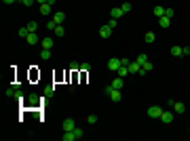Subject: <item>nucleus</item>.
Here are the masks:
<instances>
[{"label":"nucleus","mask_w":190,"mask_h":141,"mask_svg":"<svg viewBox=\"0 0 190 141\" xmlns=\"http://www.w3.org/2000/svg\"><path fill=\"white\" fill-rule=\"evenodd\" d=\"M83 137H84V131L76 126L74 131H66V135H63L61 139L63 141H76V139H83Z\"/></svg>","instance_id":"obj_1"},{"label":"nucleus","mask_w":190,"mask_h":141,"mask_svg":"<svg viewBox=\"0 0 190 141\" xmlns=\"http://www.w3.org/2000/svg\"><path fill=\"white\" fill-rule=\"evenodd\" d=\"M104 93H106L112 101H120V97H123V93H120L119 89H112V84H106V86H104Z\"/></svg>","instance_id":"obj_2"},{"label":"nucleus","mask_w":190,"mask_h":141,"mask_svg":"<svg viewBox=\"0 0 190 141\" xmlns=\"http://www.w3.org/2000/svg\"><path fill=\"white\" fill-rule=\"evenodd\" d=\"M161 114H163V107L161 106H150L148 107V116L150 118H161Z\"/></svg>","instance_id":"obj_3"},{"label":"nucleus","mask_w":190,"mask_h":141,"mask_svg":"<svg viewBox=\"0 0 190 141\" xmlns=\"http://www.w3.org/2000/svg\"><path fill=\"white\" fill-rule=\"evenodd\" d=\"M123 65L120 63V59L119 57H112V59H108V70H112V72H119V68Z\"/></svg>","instance_id":"obj_4"},{"label":"nucleus","mask_w":190,"mask_h":141,"mask_svg":"<svg viewBox=\"0 0 190 141\" xmlns=\"http://www.w3.org/2000/svg\"><path fill=\"white\" fill-rule=\"evenodd\" d=\"M55 25H61L63 21H66V13L63 11H57V13H53V19H51Z\"/></svg>","instance_id":"obj_5"},{"label":"nucleus","mask_w":190,"mask_h":141,"mask_svg":"<svg viewBox=\"0 0 190 141\" xmlns=\"http://www.w3.org/2000/svg\"><path fill=\"white\" fill-rule=\"evenodd\" d=\"M61 126H63V133H66V131H74L76 129V122H74V118H66Z\"/></svg>","instance_id":"obj_6"},{"label":"nucleus","mask_w":190,"mask_h":141,"mask_svg":"<svg viewBox=\"0 0 190 141\" xmlns=\"http://www.w3.org/2000/svg\"><path fill=\"white\" fill-rule=\"evenodd\" d=\"M161 120H163L165 124H171V122H173V112H169V110H163V114H161Z\"/></svg>","instance_id":"obj_7"},{"label":"nucleus","mask_w":190,"mask_h":141,"mask_svg":"<svg viewBox=\"0 0 190 141\" xmlns=\"http://www.w3.org/2000/svg\"><path fill=\"white\" fill-rule=\"evenodd\" d=\"M110 36H112V27H110V25H101V27H99V38H110Z\"/></svg>","instance_id":"obj_8"},{"label":"nucleus","mask_w":190,"mask_h":141,"mask_svg":"<svg viewBox=\"0 0 190 141\" xmlns=\"http://www.w3.org/2000/svg\"><path fill=\"white\" fill-rule=\"evenodd\" d=\"M152 68H154V65H152V61H150V59H148V61H146V63H144L142 68H140V72H137V74H140V76H144V74H148V72L152 70Z\"/></svg>","instance_id":"obj_9"},{"label":"nucleus","mask_w":190,"mask_h":141,"mask_svg":"<svg viewBox=\"0 0 190 141\" xmlns=\"http://www.w3.org/2000/svg\"><path fill=\"white\" fill-rule=\"evenodd\" d=\"M158 25H161L163 30H167V27L171 25V17H167V15H163V17H158Z\"/></svg>","instance_id":"obj_10"},{"label":"nucleus","mask_w":190,"mask_h":141,"mask_svg":"<svg viewBox=\"0 0 190 141\" xmlns=\"http://www.w3.org/2000/svg\"><path fill=\"white\" fill-rule=\"evenodd\" d=\"M25 42H28V44H38V34H36V32H30V34L25 36Z\"/></svg>","instance_id":"obj_11"},{"label":"nucleus","mask_w":190,"mask_h":141,"mask_svg":"<svg viewBox=\"0 0 190 141\" xmlns=\"http://www.w3.org/2000/svg\"><path fill=\"white\" fill-rule=\"evenodd\" d=\"M173 110H175V114H184V112H186V106H184L182 101H173Z\"/></svg>","instance_id":"obj_12"},{"label":"nucleus","mask_w":190,"mask_h":141,"mask_svg":"<svg viewBox=\"0 0 190 141\" xmlns=\"http://www.w3.org/2000/svg\"><path fill=\"white\" fill-rule=\"evenodd\" d=\"M127 68H129V72H131V74H137V72H140V68H142V65H140L137 61H129V65H127Z\"/></svg>","instance_id":"obj_13"},{"label":"nucleus","mask_w":190,"mask_h":141,"mask_svg":"<svg viewBox=\"0 0 190 141\" xmlns=\"http://www.w3.org/2000/svg\"><path fill=\"white\" fill-rule=\"evenodd\" d=\"M125 13H123V9L120 6H114L112 11H110V17H114V19H119V17H123Z\"/></svg>","instance_id":"obj_14"},{"label":"nucleus","mask_w":190,"mask_h":141,"mask_svg":"<svg viewBox=\"0 0 190 141\" xmlns=\"http://www.w3.org/2000/svg\"><path fill=\"white\" fill-rule=\"evenodd\" d=\"M110 84H112V89H119V91H123V78H120V76H116V78H114Z\"/></svg>","instance_id":"obj_15"},{"label":"nucleus","mask_w":190,"mask_h":141,"mask_svg":"<svg viewBox=\"0 0 190 141\" xmlns=\"http://www.w3.org/2000/svg\"><path fill=\"white\" fill-rule=\"evenodd\" d=\"M40 13L42 15H53V6L51 4H40Z\"/></svg>","instance_id":"obj_16"},{"label":"nucleus","mask_w":190,"mask_h":141,"mask_svg":"<svg viewBox=\"0 0 190 141\" xmlns=\"http://www.w3.org/2000/svg\"><path fill=\"white\" fill-rule=\"evenodd\" d=\"M154 32H146V36H144V40H146V42H148V44H152V42H154Z\"/></svg>","instance_id":"obj_17"},{"label":"nucleus","mask_w":190,"mask_h":141,"mask_svg":"<svg viewBox=\"0 0 190 141\" xmlns=\"http://www.w3.org/2000/svg\"><path fill=\"white\" fill-rule=\"evenodd\" d=\"M42 48H49V51H51V48H53V38H45V40H42Z\"/></svg>","instance_id":"obj_18"},{"label":"nucleus","mask_w":190,"mask_h":141,"mask_svg":"<svg viewBox=\"0 0 190 141\" xmlns=\"http://www.w3.org/2000/svg\"><path fill=\"white\" fill-rule=\"evenodd\" d=\"M127 74H131L129 68H127V65H120V68H119V76H120V78H125Z\"/></svg>","instance_id":"obj_19"},{"label":"nucleus","mask_w":190,"mask_h":141,"mask_svg":"<svg viewBox=\"0 0 190 141\" xmlns=\"http://www.w3.org/2000/svg\"><path fill=\"white\" fill-rule=\"evenodd\" d=\"M40 59L49 61V59H51V51H49V48H42V51H40Z\"/></svg>","instance_id":"obj_20"},{"label":"nucleus","mask_w":190,"mask_h":141,"mask_svg":"<svg viewBox=\"0 0 190 141\" xmlns=\"http://www.w3.org/2000/svg\"><path fill=\"white\" fill-rule=\"evenodd\" d=\"M17 34L21 36V38H25V36L30 34V30H28V25H21V27H19V32H17Z\"/></svg>","instance_id":"obj_21"},{"label":"nucleus","mask_w":190,"mask_h":141,"mask_svg":"<svg viewBox=\"0 0 190 141\" xmlns=\"http://www.w3.org/2000/svg\"><path fill=\"white\" fill-rule=\"evenodd\" d=\"M135 61H137V63H140V65H144V63H146V61H148V55H146V53H140V57L135 59Z\"/></svg>","instance_id":"obj_22"},{"label":"nucleus","mask_w":190,"mask_h":141,"mask_svg":"<svg viewBox=\"0 0 190 141\" xmlns=\"http://www.w3.org/2000/svg\"><path fill=\"white\" fill-rule=\"evenodd\" d=\"M53 32H55V36H63V34H66L63 25H55V30H53Z\"/></svg>","instance_id":"obj_23"},{"label":"nucleus","mask_w":190,"mask_h":141,"mask_svg":"<svg viewBox=\"0 0 190 141\" xmlns=\"http://www.w3.org/2000/svg\"><path fill=\"white\" fill-rule=\"evenodd\" d=\"M156 15V17H163V15H165V9H163V6H154V11H152Z\"/></svg>","instance_id":"obj_24"},{"label":"nucleus","mask_w":190,"mask_h":141,"mask_svg":"<svg viewBox=\"0 0 190 141\" xmlns=\"http://www.w3.org/2000/svg\"><path fill=\"white\" fill-rule=\"evenodd\" d=\"M171 55H173V57H179V55H182V47H171Z\"/></svg>","instance_id":"obj_25"},{"label":"nucleus","mask_w":190,"mask_h":141,"mask_svg":"<svg viewBox=\"0 0 190 141\" xmlns=\"http://www.w3.org/2000/svg\"><path fill=\"white\" fill-rule=\"evenodd\" d=\"M84 120H87L89 124H95V122H97V116H95V114H89V116L84 118Z\"/></svg>","instance_id":"obj_26"},{"label":"nucleus","mask_w":190,"mask_h":141,"mask_svg":"<svg viewBox=\"0 0 190 141\" xmlns=\"http://www.w3.org/2000/svg\"><path fill=\"white\" fill-rule=\"evenodd\" d=\"M120 9H123V13H129L131 11V2H123V4H120Z\"/></svg>","instance_id":"obj_27"},{"label":"nucleus","mask_w":190,"mask_h":141,"mask_svg":"<svg viewBox=\"0 0 190 141\" xmlns=\"http://www.w3.org/2000/svg\"><path fill=\"white\" fill-rule=\"evenodd\" d=\"M28 30H30V32H36V30H38V23H36V21H30V23H28Z\"/></svg>","instance_id":"obj_28"},{"label":"nucleus","mask_w":190,"mask_h":141,"mask_svg":"<svg viewBox=\"0 0 190 141\" xmlns=\"http://www.w3.org/2000/svg\"><path fill=\"white\" fill-rule=\"evenodd\" d=\"M17 2H21L24 6H32V4H34L36 0H17Z\"/></svg>","instance_id":"obj_29"},{"label":"nucleus","mask_w":190,"mask_h":141,"mask_svg":"<svg viewBox=\"0 0 190 141\" xmlns=\"http://www.w3.org/2000/svg\"><path fill=\"white\" fill-rule=\"evenodd\" d=\"M116 21H119V19H114V17H112V19H110V21H108V25H110V27H112V30H114V27H116Z\"/></svg>","instance_id":"obj_30"},{"label":"nucleus","mask_w":190,"mask_h":141,"mask_svg":"<svg viewBox=\"0 0 190 141\" xmlns=\"http://www.w3.org/2000/svg\"><path fill=\"white\" fill-rule=\"evenodd\" d=\"M182 55H190V47H182Z\"/></svg>","instance_id":"obj_31"},{"label":"nucleus","mask_w":190,"mask_h":141,"mask_svg":"<svg viewBox=\"0 0 190 141\" xmlns=\"http://www.w3.org/2000/svg\"><path fill=\"white\" fill-rule=\"evenodd\" d=\"M165 15L167 17H173V9H165Z\"/></svg>","instance_id":"obj_32"},{"label":"nucleus","mask_w":190,"mask_h":141,"mask_svg":"<svg viewBox=\"0 0 190 141\" xmlns=\"http://www.w3.org/2000/svg\"><path fill=\"white\" fill-rule=\"evenodd\" d=\"M47 30H51V32H53V30H55V23H53V21H49V23H47Z\"/></svg>","instance_id":"obj_33"},{"label":"nucleus","mask_w":190,"mask_h":141,"mask_svg":"<svg viewBox=\"0 0 190 141\" xmlns=\"http://www.w3.org/2000/svg\"><path fill=\"white\" fill-rule=\"evenodd\" d=\"M36 2H38V4H47L49 0H36Z\"/></svg>","instance_id":"obj_34"},{"label":"nucleus","mask_w":190,"mask_h":141,"mask_svg":"<svg viewBox=\"0 0 190 141\" xmlns=\"http://www.w3.org/2000/svg\"><path fill=\"white\" fill-rule=\"evenodd\" d=\"M2 2H4V4H13L15 0H2Z\"/></svg>","instance_id":"obj_35"}]
</instances>
